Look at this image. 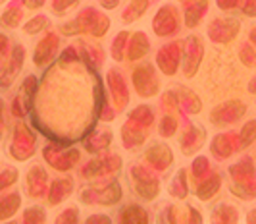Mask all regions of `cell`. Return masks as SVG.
<instances>
[{
    "label": "cell",
    "instance_id": "6",
    "mask_svg": "<svg viewBox=\"0 0 256 224\" xmlns=\"http://www.w3.org/2000/svg\"><path fill=\"white\" fill-rule=\"evenodd\" d=\"M237 2H239V0H218L220 8H233Z\"/></svg>",
    "mask_w": 256,
    "mask_h": 224
},
{
    "label": "cell",
    "instance_id": "1",
    "mask_svg": "<svg viewBox=\"0 0 256 224\" xmlns=\"http://www.w3.org/2000/svg\"><path fill=\"white\" fill-rule=\"evenodd\" d=\"M146 6H148V0H131V4L128 6V10H126V20H137V18H141L142 12L146 10Z\"/></svg>",
    "mask_w": 256,
    "mask_h": 224
},
{
    "label": "cell",
    "instance_id": "4",
    "mask_svg": "<svg viewBox=\"0 0 256 224\" xmlns=\"http://www.w3.org/2000/svg\"><path fill=\"white\" fill-rule=\"evenodd\" d=\"M77 2L79 0H52V8H54V12L58 14V16H62V14H66V10L70 6H74Z\"/></svg>",
    "mask_w": 256,
    "mask_h": 224
},
{
    "label": "cell",
    "instance_id": "5",
    "mask_svg": "<svg viewBox=\"0 0 256 224\" xmlns=\"http://www.w3.org/2000/svg\"><path fill=\"white\" fill-rule=\"evenodd\" d=\"M24 4H26L27 8H31V10H37V8H40L44 4V0H24Z\"/></svg>",
    "mask_w": 256,
    "mask_h": 224
},
{
    "label": "cell",
    "instance_id": "8",
    "mask_svg": "<svg viewBox=\"0 0 256 224\" xmlns=\"http://www.w3.org/2000/svg\"><path fill=\"white\" fill-rule=\"evenodd\" d=\"M2 2H4V0H0V4H2Z\"/></svg>",
    "mask_w": 256,
    "mask_h": 224
},
{
    "label": "cell",
    "instance_id": "7",
    "mask_svg": "<svg viewBox=\"0 0 256 224\" xmlns=\"http://www.w3.org/2000/svg\"><path fill=\"white\" fill-rule=\"evenodd\" d=\"M100 2H102L104 8H114V6H118L120 0H100Z\"/></svg>",
    "mask_w": 256,
    "mask_h": 224
},
{
    "label": "cell",
    "instance_id": "2",
    "mask_svg": "<svg viewBox=\"0 0 256 224\" xmlns=\"http://www.w3.org/2000/svg\"><path fill=\"white\" fill-rule=\"evenodd\" d=\"M48 26V18L46 16H35L33 20H29L24 27V31L29 33V35H33V33H38L40 29H44V27Z\"/></svg>",
    "mask_w": 256,
    "mask_h": 224
},
{
    "label": "cell",
    "instance_id": "3",
    "mask_svg": "<svg viewBox=\"0 0 256 224\" xmlns=\"http://www.w3.org/2000/svg\"><path fill=\"white\" fill-rule=\"evenodd\" d=\"M20 20H22V12L16 10V8H10V10H6V12L2 14L0 24L4 27H16L20 24Z\"/></svg>",
    "mask_w": 256,
    "mask_h": 224
}]
</instances>
